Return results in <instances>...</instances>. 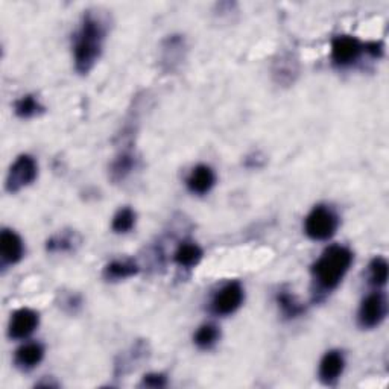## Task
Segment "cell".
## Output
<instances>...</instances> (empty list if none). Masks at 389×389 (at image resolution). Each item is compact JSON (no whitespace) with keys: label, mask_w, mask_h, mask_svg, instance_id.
Masks as SVG:
<instances>
[{"label":"cell","mask_w":389,"mask_h":389,"mask_svg":"<svg viewBox=\"0 0 389 389\" xmlns=\"http://www.w3.org/2000/svg\"><path fill=\"white\" fill-rule=\"evenodd\" d=\"M295 75H297V66H295V61L290 57H281L280 61L276 63V67H274V76H276L277 81L281 84L294 83Z\"/></svg>","instance_id":"obj_23"},{"label":"cell","mask_w":389,"mask_h":389,"mask_svg":"<svg viewBox=\"0 0 389 389\" xmlns=\"http://www.w3.org/2000/svg\"><path fill=\"white\" fill-rule=\"evenodd\" d=\"M339 219L327 206H316L304 220V232L312 241H329L338 229Z\"/></svg>","instance_id":"obj_3"},{"label":"cell","mask_w":389,"mask_h":389,"mask_svg":"<svg viewBox=\"0 0 389 389\" xmlns=\"http://www.w3.org/2000/svg\"><path fill=\"white\" fill-rule=\"evenodd\" d=\"M136 219H137V216H136L134 210L129 208V207L120 208L113 218V222H111L113 232L118 233V234L129 233L136 225Z\"/></svg>","instance_id":"obj_21"},{"label":"cell","mask_w":389,"mask_h":389,"mask_svg":"<svg viewBox=\"0 0 389 389\" xmlns=\"http://www.w3.org/2000/svg\"><path fill=\"white\" fill-rule=\"evenodd\" d=\"M139 271L132 260H113L104 268V278L107 281H120L137 276Z\"/></svg>","instance_id":"obj_14"},{"label":"cell","mask_w":389,"mask_h":389,"mask_svg":"<svg viewBox=\"0 0 389 389\" xmlns=\"http://www.w3.org/2000/svg\"><path fill=\"white\" fill-rule=\"evenodd\" d=\"M220 338V330L215 324H204L201 325L193 336L194 346L201 350H208L215 346Z\"/></svg>","instance_id":"obj_20"},{"label":"cell","mask_w":389,"mask_h":389,"mask_svg":"<svg viewBox=\"0 0 389 389\" xmlns=\"http://www.w3.org/2000/svg\"><path fill=\"white\" fill-rule=\"evenodd\" d=\"M344 368H346V358L342 351H327L320 362V380L324 385H334L341 379Z\"/></svg>","instance_id":"obj_10"},{"label":"cell","mask_w":389,"mask_h":389,"mask_svg":"<svg viewBox=\"0 0 389 389\" xmlns=\"http://www.w3.org/2000/svg\"><path fill=\"white\" fill-rule=\"evenodd\" d=\"M184 49H185L184 38H181L180 35H172V37H169L163 43V63L174 69L181 59L180 57H176V54L183 55Z\"/></svg>","instance_id":"obj_18"},{"label":"cell","mask_w":389,"mask_h":389,"mask_svg":"<svg viewBox=\"0 0 389 389\" xmlns=\"http://www.w3.org/2000/svg\"><path fill=\"white\" fill-rule=\"evenodd\" d=\"M141 386L145 388H164L167 385V379L162 373H149L143 379H141Z\"/></svg>","instance_id":"obj_24"},{"label":"cell","mask_w":389,"mask_h":389,"mask_svg":"<svg viewBox=\"0 0 389 389\" xmlns=\"http://www.w3.org/2000/svg\"><path fill=\"white\" fill-rule=\"evenodd\" d=\"M386 312L388 304L385 295L380 292H373L362 302L358 312V323L362 329H374L385 320Z\"/></svg>","instance_id":"obj_6"},{"label":"cell","mask_w":389,"mask_h":389,"mask_svg":"<svg viewBox=\"0 0 389 389\" xmlns=\"http://www.w3.org/2000/svg\"><path fill=\"white\" fill-rule=\"evenodd\" d=\"M44 111V107L40 104V101L34 94H26L22 96L19 101L14 104V113L22 119H31L38 116Z\"/></svg>","instance_id":"obj_19"},{"label":"cell","mask_w":389,"mask_h":389,"mask_svg":"<svg viewBox=\"0 0 389 389\" xmlns=\"http://www.w3.org/2000/svg\"><path fill=\"white\" fill-rule=\"evenodd\" d=\"M364 52L362 44L353 35H338L332 40V61L338 67H350Z\"/></svg>","instance_id":"obj_7"},{"label":"cell","mask_w":389,"mask_h":389,"mask_svg":"<svg viewBox=\"0 0 389 389\" xmlns=\"http://www.w3.org/2000/svg\"><path fill=\"white\" fill-rule=\"evenodd\" d=\"M245 298L243 288L239 281H229L220 288L213 299H211V311L216 315L227 316L234 313L242 306Z\"/></svg>","instance_id":"obj_5"},{"label":"cell","mask_w":389,"mask_h":389,"mask_svg":"<svg viewBox=\"0 0 389 389\" xmlns=\"http://www.w3.org/2000/svg\"><path fill=\"white\" fill-rule=\"evenodd\" d=\"M79 239L75 232H63L52 236L46 242V250L49 253H70L75 251Z\"/></svg>","instance_id":"obj_16"},{"label":"cell","mask_w":389,"mask_h":389,"mask_svg":"<svg viewBox=\"0 0 389 389\" xmlns=\"http://www.w3.org/2000/svg\"><path fill=\"white\" fill-rule=\"evenodd\" d=\"M24 255V246L22 237L13 229L5 228L0 234V257L2 267H13L19 263Z\"/></svg>","instance_id":"obj_9"},{"label":"cell","mask_w":389,"mask_h":389,"mask_svg":"<svg viewBox=\"0 0 389 389\" xmlns=\"http://www.w3.org/2000/svg\"><path fill=\"white\" fill-rule=\"evenodd\" d=\"M277 304L280 307L283 316H285L286 320H294V318H298L306 311L304 306L299 303L298 299L295 298V295L290 294L289 290L278 292Z\"/></svg>","instance_id":"obj_17"},{"label":"cell","mask_w":389,"mask_h":389,"mask_svg":"<svg viewBox=\"0 0 389 389\" xmlns=\"http://www.w3.org/2000/svg\"><path fill=\"white\" fill-rule=\"evenodd\" d=\"M44 358V347L38 342H28L15 351V367L23 371H29L37 367Z\"/></svg>","instance_id":"obj_12"},{"label":"cell","mask_w":389,"mask_h":389,"mask_svg":"<svg viewBox=\"0 0 389 389\" xmlns=\"http://www.w3.org/2000/svg\"><path fill=\"white\" fill-rule=\"evenodd\" d=\"M353 253L342 245H332L312 264V278L320 292H332L341 285L342 278L351 268Z\"/></svg>","instance_id":"obj_2"},{"label":"cell","mask_w":389,"mask_h":389,"mask_svg":"<svg viewBox=\"0 0 389 389\" xmlns=\"http://www.w3.org/2000/svg\"><path fill=\"white\" fill-rule=\"evenodd\" d=\"M216 183V175L215 171L211 169L207 164H198L194 166L190 175L188 176V189L193 194H206L208 193Z\"/></svg>","instance_id":"obj_11"},{"label":"cell","mask_w":389,"mask_h":389,"mask_svg":"<svg viewBox=\"0 0 389 389\" xmlns=\"http://www.w3.org/2000/svg\"><path fill=\"white\" fill-rule=\"evenodd\" d=\"M105 23L99 15L87 11L73 35V61L78 73L87 75L101 58L105 41Z\"/></svg>","instance_id":"obj_1"},{"label":"cell","mask_w":389,"mask_h":389,"mask_svg":"<svg viewBox=\"0 0 389 389\" xmlns=\"http://www.w3.org/2000/svg\"><path fill=\"white\" fill-rule=\"evenodd\" d=\"M364 52L373 58H380L383 54V44L380 41H368L364 44Z\"/></svg>","instance_id":"obj_25"},{"label":"cell","mask_w":389,"mask_h":389,"mask_svg":"<svg viewBox=\"0 0 389 389\" xmlns=\"http://www.w3.org/2000/svg\"><path fill=\"white\" fill-rule=\"evenodd\" d=\"M37 175L38 166L37 162H35V158L28 154H23L17 157V160L11 164L10 171H8L5 189L10 193L20 192L22 189L31 185L35 181V178H37Z\"/></svg>","instance_id":"obj_4"},{"label":"cell","mask_w":389,"mask_h":389,"mask_svg":"<svg viewBox=\"0 0 389 389\" xmlns=\"http://www.w3.org/2000/svg\"><path fill=\"white\" fill-rule=\"evenodd\" d=\"M368 278L373 286H385L388 280V262L383 257H374L368 267Z\"/></svg>","instance_id":"obj_22"},{"label":"cell","mask_w":389,"mask_h":389,"mask_svg":"<svg viewBox=\"0 0 389 389\" xmlns=\"http://www.w3.org/2000/svg\"><path fill=\"white\" fill-rule=\"evenodd\" d=\"M136 167V157L132 153H122L110 166V178L114 183L123 181Z\"/></svg>","instance_id":"obj_15"},{"label":"cell","mask_w":389,"mask_h":389,"mask_svg":"<svg viewBox=\"0 0 389 389\" xmlns=\"http://www.w3.org/2000/svg\"><path fill=\"white\" fill-rule=\"evenodd\" d=\"M40 323L38 313L32 311V309L23 307L19 311L14 312L10 321V327H8V334L11 339H26L37 330Z\"/></svg>","instance_id":"obj_8"},{"label":"cell","mask_w":389,"mask_h":389,"mask_svg":"<svg viewBox=\"0 0 389 389\" xmlns=\"http://www.w3.org/2000/svg\"><path fill=\"white\" fill-rule=\"evenodd\" d=\"M202 255H204V253H202L199 245L194 242H181L174 254V260L178 267L190 269L201 262Z\"/></svg>","instance_id":"obj_13"}]
</instances>
